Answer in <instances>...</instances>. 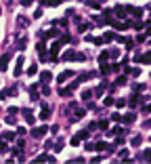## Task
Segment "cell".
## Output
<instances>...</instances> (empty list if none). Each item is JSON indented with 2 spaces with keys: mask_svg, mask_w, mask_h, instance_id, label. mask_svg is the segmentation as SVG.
I'll return each mask as SVG.
<instances>
[{
  "mask_svg": "<svg viewBox=\"0 0 151 164\" xmlns=\"http://www.w3.org/2000/svg\"><path fill=\"white\" fill-rule=\"evenodd\" d=\"M149 154H151L149 150H145L143 154H141V156H138V160H145V162H147V160H149Z\"/></svg>",
  "mask_w": 151,
  "mask_h": 164,
  "instance_id": "obj_26",
  "label": "cell"
},
{
  "mask_svg": "<svg viewBox=\"0 0 151 164\" xmlns=\"http://www.w3.org/2000/svg\"><path fill=\"white\" fill-rule=\"evenodd\" d=\"M107 59H109V53H107V50H105V53H101V55H99V61H101V63H105Z\"/></svg>",
  "mask_w": 151,
  "mask_h": 164,
  "instance_id": "obj_24",
  "label": "cell"
},
{
  "mask_svg": "<svg viewBox=\"0 0 151 164\" xmlns=\"http://www.w3.org/2000/svg\"><path fill=\"white\" fill-rule=\"evenodd\" d=\"M21 74H23V55L17 57V63H15V70H13V76L15 78H19Z\"/></svg>",
  "mask_w": 151,
  "mask_h": 164,
  "instance_id": "obj_3",
  "label": "cell"
},
{
  "mask_svg": "<svg viewBox=\"0 0 151 164\" xmlns=\"http://www.w3.org/2000/svg\"><path fill=\"white\" fill-rule=\"evenodd\" d=\"M38 86L40 84H29V93H38Z\"/></svg>",
  "mask_w": 151,
  "mask_h": 164,
  "instance_id": "obj_39",
  "label": "cell"
},
{
  "mask_svg": "<svg viewBox=\"0 0 151 164\" xmlns=\"http://www.w3.org/2000/svg\"><path fill=\"white\" fill-rule=\"evenodd\" d=\"M141 143H143L141 137H134V139H132V145H141Z\"/></svg>",
  "mask_w": 151,
  "mask_h": 164,
  "instance_id": "obj_41",
  "label": "cell"
},
{
  "mask_svg": "<svg viewBox=\"0 0 151 164\" xmlns=\"http://www.w3.org/2000/svg\"><path fill=\"white\" fill-rule=\"evenodd\" d=\"M78 139H88V130H80L78 133Z\"/></svg>",
  "mask_w": 151,
  "mask_h": 164,
  "instance_id": "obj_32",
  "label": "cell"
},
{
  "mask_svg": "<svg viewBox=\"0 0 151 164\" xmlns=\"http://www.w3.org/2000/svg\"><path fill=\"white\" fill-rule=\"evenodd\" d=\"M130 74L134 76V78H137V76H141V67H132V70H130Z\"/></svg>",
  "mask_w": 151,
  "mask_h": 164,
  "instance_id": "obj_33",
  "label": "cell"
},
{
  "mask_svg": "<svg viewBox=\"0 0 151 164\" xmlns=\"http://www.w3.org/2000/svg\"><path fill=\"white\" fill-rule=\"evenodd\" d=\"M113 103H116L117 107H124V105H126V101H124V99H120V101H113Z\"/></svg>",
  "mask_w": 151,
  "mask_h": 164,
  "instance_id": "obj_43",
  "label": "cell"
},
{
  "mask_svg": "<svg viewBox=\"0 0 151 164\" xmlns=\"http://www.w3.org/2000/svg\"><path fill=\"white\" fill-rule=\"evenodd\" d=\"M109 71H111V67H109L107 63H103V65H101V74H105V76H107Z\"/></svg>",
  "mask_w": 151,
  "mask_h": 164,
  "instance_id": "obj_27",
  "label": "cell"
},
{
  "mask_svg": "<svg viewBox=\"0 0 151 164\" xmlns=\"http://www.w3.org/2000/svg\"><path fill=\"white\" fill-rule=\"evenodd\" d=\"M2 139L4 141H15V133H2Z\"/></svg>",
  "mask_w": 151,
  "mask_h": 164,
  "instance_id": "obj_19",
  "label": "cell"
},
{
  "mask_svg": "<svg viewBox=\"0 0 151 164\" xmlns=\"http://www.w3.org/2000/svg\"><path fill=\"white\" fill-rule=\"evenodd\" d=\"M105 86H107V84H101V86H96V88H95V97H101V95L105 93Z\"/></svg>",
  "mask_w": 151,
  "mask_h": 164,
  "instance_id": "obj_17",
  "label": "cell"
},
{
  "mask_svg": "<svg viewBox=\"0 0 151 164\" xmlns=\"http://www.w3.org/2000/svg\"><path fill=\"white\" fill-rule=\"evenodd\" d=\"M8 61H11V53H4V55L0 57V70H2V71H7Z\"/></svg>",
  "mask_w": 151,
  "mask_h": 164,
  "instance_id": "obj_4",
  "label": "cell"
},
{
  "mask_svg": "<svg viewBox=\"0 0 151 164\" xmlns=\"http://www.w3.org/2000/svg\"><path fill=\"white\" fill-rule=\"evenodd\" d=\"M0 13H2V8H0Z\"/></svg>",
  "mask_w": 151,
  "mask_h": 164,
  "instance_id": "obj_48",
  "label": "cell"
},
{
  "mask_svg": "<svg viewBox=\"0 0 151 164\" xmlns=\"http://www.w3.org/2000/svg\"><path fill=\"white\" fill-rule=\"evenodd\" d=\"M113 36H116V32H105V34H103V42H111Z\"/></svg>",
  "mask_w": 151,
  "mask_h": 164,
  "instance_id": "obj_13",
  "label": "cell"
},
{
  "mask_svg": "<svg viewBox=\"0 0 151 164\" xmlns=\"http://www.w3.org/2000/svg\"><path fill=\"white\" fill-rule=\"evenodd\" d=\"M32 2H34V0H21V4H23V7H29Z\"/></svg>",
  "mask_w": 151,
  "mask_h": 164,
  "instance_id": "obj_46",
  "label": "cell"
},
{
  "mask_svg": "<svg viewBox=\"0 0 151 164\" xmlns=\"http://www.w3.org/2000/svg\"><path fill=\"white\" fill-rule=\"evenodd\" d=\"M23 118H25V122H28L29 126H32V124L36 122V118L32 116V112H29V109H23Z\"/></svg>",
  "mask_w": 151,
  "mask_h": 164,
  "instance_id": "obj_6",
  "label": "cell"
},
{
  "mask_svg": "<svg viewBox=\"0 0 151 164\" xmlns=\"http://www.w3.org/2000/svg\"><path fill=\"white\" fill-rule=\"evenodd\" d=\"M55 36H59V32H57V29H48V32H44V34H42V38H55Z\"/></svg>",
  "mask_w": 151,
  "mask_h": 164,
  "instance_id": "obj_12",
  "label": "cell"
},
{
  "mask_svg": "<svg viewBox=\"0 0 151 164\" xmlns=\"http://www.w3.org/2000/svg\"><path fill=\"white\" fill-rule=\"evenodd\" d=\"M48 116H50V109H48V107L44 105V107H42V112H40V120H46Z\"/></svg>",
  "mask_w": 151,
  "mask_h": 164,
  "instance_id": "obj_14",
  "label": "cell"
},
{
  "mask_svg": "<svg viewBox=\"0 0 151 164\" xmlns=\"http://www.w3.org/2000/svg\"><path fill=\"white\" fill-rule=\"evenodd\" d=\"M90 97H92V91H84V93H82V99L84 101H88Z\"/></svg>",
  "mask_w": 151,
  "mask_h": 164,
  "instance_id": "obj_30",
  "label": "cell"
},
{
  "mask_svg": "<svg viewBox=\"0 0 151 164\" xmlns=\"http://www.w3.org/2000/svg\"><path fill=\"white\" fill-rule=\"evenodd\" d=\"M55 150H57V151H61V150H63V141L57 143V145H55Z\"/></svg>",
  "mask_w": 151,
  "mask_h": 164,
  "instance_id": "obj_45",
  "label": "cell"
},
{
  "mask_svg": "<svg viewBox=\"0 0 151 164\" xmlns=\"http://www.w3.org/2000/svg\"><path fill=\"white\" fill-rule=\"evenodd\" d=\"M17 46H19V49H25V38H19V40H17Z\"/></svg>",
  "mask_w": 151,
  "mask_h": 164,
  "instance_id": "obj_36",
  "label": "cell"
},
{
  "mask_svg": "<svg viewBox=\"0 0 151 164\" xmlns=\"http://www.w3.org/2000/svg\"><path fill=\"white\" fill-rule=\"evenodd\" d=\"M71 76H74V70H65L63 74H59V76H57V82L61 84V82H65V80L71 78Z\"/></svg>",
  "mask_w": 151,
  "mask_h": 164,
  "instance_id": "obj_5",
  "label": "cell"
},
{
  "mask_svg": "<svg viewBox=\"0 0 151 164\" xmlns=\"http://www.w3.org/2000/svg\"><path fill=\"white\" fill-rule=\"evenodd\" d=\"M69 143H71L74 147H78V145L82 143V139H78V135H74V137H71V139H69Z\"/></svg>",
  "mask_w": 151,
  "mask_h": 164,
  "instance_id": "obj_20",
  "label": "cell"
},
{
  "mask_svg": "<svg viewBox=\"0 0 151 164\" xmlns=\"http://www.w3.org/2000/svg\"><path fill=\"white\" fill-rule=\"evenodd\" d=\"M46 133H48V126H46V124H42V126H38V129H32V130H29V135H32V137H36V139L44 137Z\"/></svg>",
  "mask_w": 151,
  "mask_h": 164,
  "instance_id": "obj_2",
  "label": "cell"
},
{
  "mask_svg": "<svg viewBox=\"0 0 151 164\" xmlns=\"http://www.w3.org/2000/svg\"><path fill=\"white\" fill-rule=\"evenodd\" d=\"M25 133H28L25 126H19V129H17V135H25Z\"/></svg>",
  "mask_w": 151,
  "mask_h": 164,
  "instance_id": "obj_40",
  "label": "cell"
},
{
  "mask_svg": "<svg viewBox=\"0 0 151 164\" xmlns=\"http://www.w3.org/2000/svg\"><path fill=\"white\" fill-rule=\"evenodd\" d=\"M67 42H71V36H61V44H67Z\"/></svg>",
  "mask_w": 151,
  "mask_h": 164,
  "instance_id": "obj_34",
  "label": "cell"
},
{
  "mask_svg": "<svg viewBox=\"0 0 151 164\" xmlns=\"http://www.w3.org/2000/svg\"><path fill=\"white\" fill-rule=\"evenodd\" d=\"M88 25H90L88 21H80V25H78V32H86V29H88Z\"/></svg>",
  "mask_w": 151,
  "mask_h": 164,
  "instance_id": "obj_21",
  "label": "cell"
},
{
  "mask_svg": "<svg viewBox=\"0 0 151 164\" xmlns=\"http://www.w3.org/2000/svg\"><path fill=\"white\" fill-rule=\"evenodd\" d=\"M116 15H117V17H120V19H126V8L117 7V8H116Z\"/></svg>",
  "mask_w": 151,
  "mask_h": 164,
  "instance_id": "obj_16",
  "label": "cell"
},
{
  "mask_svg": "<svg viewBox=\"0 0 151 164\" xmlns=\"http://www.w3.org/2000/svg\"><path fill=\"white\" fill-rule=\"evenodd\" d=\"M126 82H128V78H126V76H120V78L116 80V84L120 86V84H126Z\"/></svg>",
  "mask_w": 151,
  "mask_h": 164,
  "instance_id": "obj_29",
  "label": "cell"
},
{
  "mask_svg": "<svg viewBox=\"0 0 151 164\" xmlns=\"http://www.w3.org/2000/svg\"><path fill=\"white\" fill-rule=\"evenodd\" d=\"M134 61H137V63H149V55H137V57H134Z\"/></svg>",
  "mask_w": 151,
  "mask_h": 164,
  "instance_id": "obj_10",
  "label": "cell"
},
{
  "mask_svg": "<svg viewBox=\"0 0 151 164\" xmlns=\"http://www.w3.org/2000/svg\"><path fill=\"white\" fill-rule=\"evenodd\" d=\"M84 114H86V109H76V118H84Z\"/></svg>",
  "mask_w": 151,
  "mask_h": 164,
  "instance_id": "obj_35",
  "label": "cell"
},
{
  "mask_svg": "<svg viewBox=\"0 0 151 164\" xmlns=\"http://www.w3.org/2000/svg\"><path fill=\"white\" fill-rule=\"evenodd\" d=\"M126 13H132L134 17H141V15H143V8H137V7H128V8H126Z\"/></svg>",
  "mask_w": 151,
  "mask_h": 164,
  "instance_id": "obj_9",
  "label": "cell"
},
{
  "mask_svg": "<svg viewBox=\"0 0 151 164\" xmlns=\"http://www.w3.org/2000/svg\"><path fill=\"white\" fill-rule=\"evenodd\" d=\"M105 105H107V107L113 105V97H105Z\"/></svg>",
  "mask_w": 151,
  "mask_h": 164,
  "instance_id": "obj_38",
  "label": "cell"
},
{
  "mask_svg": "<svg viewBox=\"0 0 151 164\" xmlns=\"http://www.w3.org/2000/svg\"><path fill=\"white\" fill-rule=\"evenodd\" d=\"M38 53H46V44L38 42Z\"/></svg>",
  "mask_w": 151,
  "mask_h": 164,
  "instance_id": "obj_37",
  "label": "cell"
},
{
  "mask_svg": "<svg viewBox=\"0 0 151 164\" xmlns=\"http://www.w3.org/2000/svg\"><path fill=\"white\" fill-rule=\"evenodd\" d=\"M109 67H111V71H120V65H117V63H111Z\"/></svg>",
  "mask_w": 151,
  "mask_h": 164,
  "instance_id": "obj_44",
  "label": "cell"
},
{
  "mask_svg": "<svg viewBox=\"0 0 151 164\" xmlns=\"http://www.w3.org/2000/svg\"><path fill=\"white\" fill-rule=\"evenodd\" d=\"M59 50H61V40L50 46V55H53V59H57V53H59Z\"/></svg>",
  "mask_w": 151,
  "mask_h": 164,
  "instance_id": "obj_7",
  "label": "cell"
},
{
  "mask_svg": "<svg viewBox=\"0 0 151 164\" xmlns=\"http://www.w3.org/2000/svg\"><path fill=\"white\" fill-rule=\"evenodd\" d=\"M40 80H42V84H48V82L53 80V76H50V71H42V74H40Z\"/></svg>",
  "mask_w": 151,
  "mask_h": 164,
  "instance_id": "obj_8",
  "label": "cell"
},
{
  "mask_svg": "<svg viewBox=\"0 0 151 164\" xmlns=\"http://www.w3.org/2000/svg\"><path fill=\"white\" fill-rule=\"evenodd\" d=\"M40 2H42V4H46V7H57L61 0H40Z\"/></svg>",
  "mask_w": 151,
  "mask_h": 164,
  "instance_id": "obj_15",
  "label": "cell"
},
{
  "mask_svg": "<svg viewBox=\"0 0 151 164\" xmlns=\"http://www.w3.org/2000/svg\"><path fill=\"white\" fill-rule=\"evenodd\" d=\"M0 151L4 154V151H8V145H7V141L4 139H0Z\"/></svg>",
  "mask_w": 151,
  "mask_h": 164,
  "instance_id": "obj_25",
  "label": "cell"
},
{
  "mask_svg": "<svg viewBox=\"0 0 151 164\" xmlns=\"http://www.w3.org/2000/svg\"><path fill=\"white\" fill-rule=\"evenodd\" d=\"M96 126H99V129H107L109 122H107V120H99V122H96Z\"/></svg>",
  "mask_w": 151,
  "mask_h": 164,
  "instance_id": "obj_28",
  "label": "cell"
},
{
  "mask_svg": "<svg viewBox=\"0 0 151 164\" xmlns=\"http://www.w3.org/2000/svg\"><path fill=\"white\" fill-rule=\"evenodd\" d=\"M4 122H7V124H11V126H13V124H17V120H15V118H13L11 114L7 116V120H4Z\"/></svg>",
  "mask_w": 151,
  "mask_h": 164,
  "instance_id": "obj_31",
  "label": "cell"
},
{
  "mask_svg": "<svg viewBox=\"0 0 151 164\" xmlns=\"http://www.w3.org/2000/svg\"><path fill=\"white\" fill-rule=\"evenodd\" d=\"M61 59H63V61H84L86 55L80 53V50H67V53H63V55H61Z\"/></svg>",
  "mask_w": 151,
  "mask_h": 164,
  "instance_id": "obj_1",
  "label": "cell"
},
{
  "mask_svg": "<svg viewBox=\"0 0 151 164\" xmlns=\"http://www.w3.org/2000/svg\"><path fill=\"white\" fill-rule=\"evenodd\" d=\"M107 53H109L111 59H117V57H120V49H111V50H107Z\"/></svg>",
  "mask_w": 151,
  "mask_h": 164,
  "instance_id": "obj_22",
  "label": "cell"
},
{
  "mask_svg": "<svg viewBox=\"0 0 151 164\" xmlns=\"http://www.w3.org/2000/svg\"><path fill=\"white\" fill-rule=\"evenodd\" d=\"M86 4H88L90 8H95V11H99V8H101V4H99V2H95V0H86Z\"/></svg>",
  "mask_w": 151,
  "mask_h": 164,
  "instance_id": "obj_18",
  "label": "cell"
},
{
  "mask_svg": "<svg viewBox=\"0 0 151 164\" xmlns=\"http://www.w3.org/2000/svg\"><path fill=\"white\" fill-rule=\"evenodd\" d=\"M132 120H134V114H132V112H130V114H126L124 118H120V122H124V124H130Z\"/></svg>",
  "mask_w": 151,
  "mask_h": 164,
  "instance_id": "obj_11",
  "label": "cell"
},
{
  "mask_svg": "<svg viewBox=\"0 0 151 164\" xmlns=\"http://www.w3.org/2000/svg\"><path fill=\"white\" fill-rule=\"evenodd\" d=\"M111 120H113V122H120V114H111Z\"/></svg>",
  "mask_w": 151,
  "mask_h": 164,
  "instance_id": "obj_47",
  "label": "cell"
},
{
  "mask_svg": "<svg viewBox=\"0 0 151 164\" xmlns=\"http://www.w3.org/2000/svg\"><path fill=\"white\" fill-rule=\"evenodd\" d=\"M36 74H38V67H36V65H29L28 67V76H36Z\"/></svg>",
  "mask_w": 151,
  "mask_h": 164,
  "instance_id": "obj_23",
  "label": "cell"
},
{
  "mask_svg": "<svg viewBox=\"0 0 151 164\" xmlns=\"http://www.w3.org/2000/svg\"><path fill=\"white\" fill-rule=\"evenodd\" d=\"M17 112H19V109H17V107H8V114H11V116H15V114H17Z\"/></svg>",
  "mask_w": 151,
  "mask_h": 164,
  "instance_id": "obj_42",
  "label": "cell"
}]
</instances>
